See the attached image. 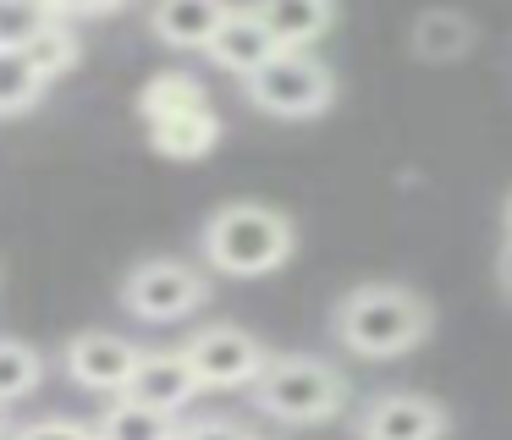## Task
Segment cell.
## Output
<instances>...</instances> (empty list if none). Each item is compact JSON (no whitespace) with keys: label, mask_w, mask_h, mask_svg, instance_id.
Listing matches in <instances>:
<instances>
[{"label":"cell","mask_w":512,"mask_h":440,"mask_svg":"<svg viewBox=\"0 0 512 440\" xmlns=\"http://www.w3.org/2000/svg\"><path fill=\"white\" fill-rule=\"evenodd\" d=\"M232 0H155L149 6V28H155L160 44L171 50H204L215 33V22L226 17Z\"/></svg>","instance_id":"obj_12"},{"label":"cell","mask_w":512,"mask_h":440,"mask_svg":"<svg viewBox=\"0 0 512 440\" xmlns=\"http://www.w3.org/2000/svg\"><path fill=\"white\" fill-rule=\"evenodd\" d=\"M243 83H248V99H254L265 116H281V121H309L336 99L331 66L309 50H276L265 66H254Z\"/></svg>","instance_id":"obj_4"},{"label":"cell","mask_w":512,"mask_h":440,"mask_svg":"<svg viewBox=\"0 0 512 440\" xmlns=\"http://www.w3.org/2000/svg\"><path fill=\"white\" fill-rule=\"evenodd\" d=\"M204 264H215L221 275H237V281H254V275H270L292 259L298 248V231L281 209L270 204H226L204 220Z\"/></svg>","instance_id":"obj_2"},{"label":"cell","mask_w":512,"mask_h":440,"mask_svg":"<svg viewBox=\"0 0 512 440\" xmlns=\"http://www.w3.org/2000/svg\"><path fill=\"white\" fill-rule=\"evenodd\" d=\"M501 220H507V237H512V198H507V209H501Z\"/></svg>","instance_id":"obj_25"},{"label":"cell","mask_w":512,"mask_h":440,"mask_svg":"<svg viewBox=\"0 0 512 440\" xmlns=\"http://www.w3.org/2000/svg\"><path fill=\"white\" fill-rule=\"evenodd\" d=\"M45 6H50V17L72 22V17H105V11H122L127 0H45Z\"/></svg>","instance_id":"obj_23"},{"label":"cell","mask_w":512,"mask_h":440,"mask_svg":"<svg viewBox=\"0 0 512 440\" xmlns=\"http://www.w3.org/2000/svg\"><path fill=\"white\" fill-rule=\"evenodd\" d=\"M276 50L281 44L265 33V22L254 17V6H226V17L215 22L210 44H204V55H210L221 72H232V77H248L254 66H265Z\"/></svg>","instance_id":"obj_9"},{"label":"cell","mask_w":512,"mask_h":440,"mask_svg":"<svg viewBox=\"0 0 512 440\" xmlns=\"http://www.w3.org/2000/svg\"><path fill=\"white\" fill-rule=\"evenodd\" d=\"M45 22H50L45 0H0V50H23Z\"/></svg>","instance_id":"obj_20"},{"label":"cell","mask_w":512,"mask_h":440,"mask_svg":"<svg viewBox=\"0 0 512 440\" xmlns=\"http://www.w3.org/2000/svg\"><path fill=\"white\" fill-rule=\"evenodd\" d=\"M23 55L34 61V72L45 77V83H56L61 72H72V66H78V55H83V39L72 33V22L50 17L45 28H39L34 39L23 44Z\"/></svg>","instance_id":"obj_16"},{"label":"cell","mask_w":512,"mask_h":440,"mask_svg":"<svg viewBox=\"0 0 512 440\" xmlns=\"http://www.w3.org/2000/svg\"><path fill=\"white\" fill-rule=\"evenodd\" d=\"M122 396H133V402H144V407H160V413H182V407L199 396V380H193L182 347H171V352H138L133 380H127Z\"/></svg>","instance_id":"obj_10"},{"label":"cell","mask_w":512,"mask_h":440,"mask_svg":"<svg viewBox=\"0 0 512 440\" xmlns=\"http://www.w3.org/2000/svg\"><path fill=\"white\" fill-rule=\"evenodd\" d=\"M177 440H259V435L237 418H199V424H182Z\"/></svg>","instance_id":"obj_22"},{"label":"cell","mask_w":512,"mask_h":440,"mask_svg":"<svg viewBox=\"0 0 512 440\" xmlns=\"http://www.w3.org/2000/svg\"><path fill=\"white\" fill-rule=\"evenodd\" d=\"M199 105H210V94H204V83L188 72H160V77H149L144 94H138V116L144 121L177 116V110H199Z\"/></svg>","instance_id":"obj_18"},{"label":"cell","mask_w":512,"mask_h":440,"mask_svg":"<svg viewBox=\"0 0 512 440\" xmlns=\"http://www.w3.org/2000/svg\"><path fill=\"white\" fill-rule=\"evenodd\" d=\"M149 143H155V154H166V160H204V154L221 143V116H215V105L155 116L149 121Z\"/></svg>","instance_id":"obj_13"},{"label":"cell","mask_w":512,"mask_h":440,"mask_svg":"<svg viewBox=\"0 0 512 440\" xmlns=\"http://www.w3.org/2000/svg\"><path fill=\"white\" fill-rule=\"evenodd\" d=\"M496 275H501V292L512 297V237H507V248H501V259H496Z\"/></svg>","instance_id":"obj_24"},{"label":"cell","mask_w":512,"mask_h":440,"mask_svg":"<svg viewBox=\"0 0 512 440\" xmlns=\"http://www.w3.org/2000/svg\"><path fill=\"white\" fill-rule=\"evenodd\" d=\"M254 407L276 424H325L347 407V380L342 369H331L325 358H265V369L254 374Z\"/></svg>","instance_id":"obj_3"},{"label":"cell","mask_w":512,"mask_h":440,"mask_svg":"<svg viewBox=\"0 0 512 440\" xmlns=\"http://www.w3.org/2000/svg\"><path fill=\"white\" fill-rule=\"evenodd\" d=\"M254 17L281 50H309L336 22V0H254Z\"/></svg>","instance_id":"obj_11"},{"label":"cell","mask_w":512,"mask_h":440,"mask_svg":"<svg viewBox=\"0 0 512 440\" xmlns=\"http://www.w3.org/2000/svg\"><path fill=\"white\" fill-rule=\"evenodd\" d=\"M199 391H237V385H254V374L265 369V341L243 325H204L193 330V341L182 347Z\"/></svg>","instance_id":"obj_6"},{"label":"cell","mask_w":512,"mask_h":440,"mask_svg":"<svg viewBox=\"0 0 512 440\" xmlns=\"http://www.w3.org/2000/svg\"><path fill=\"white\" fill-rule=\"evenodd\" d=\"M138 341L116 336V330H78L61 352L67 374L83 385V391H100V396H122L127 380H133V363H138Z\"/></svg>","instance_id":"obj_7"},{"label":"cell","mask_w":512,"mask_h":440,"mask_svg":"<svg viewBox=\"0 0 512 440\" xmlns=\"http://www.w3.org/2000/svg\"><path fill=\"white\" fill-rule=\"evenodd\" d=\"M177 413L144 407L133 396H111L100 418H94V440H177Z\"/></svg>","instance_id":"obj_14"},{"label":"cell","mask_w":512,"mask_h":440,"mask_svg":"<svg viewBox=\"0 0 512 440\" xmlns=\"http://www.w3.org/2000/svg\"><path fill=\"white\" fill-rule=\"evenodd\" d=\"M45 77L34 72V61H28L23 50H0V116H23V110H34L39 99H45Z\"/></svg>","instance_id":"obj_19"},{"label":"cell","mask_w":512,"mask_h":440,"mask_svg":"<svg viewBox=\"0 0 512 440\" xmlns=\"http://www.w3.org/2000/svg\"><path fill=\"white\" fill-rule=\"evenodd\" d=\"M468 44H474V22L463 17V11H424L419 22H413V55L419 61H457V55H468Z\"/></svg>","instance_id":"obj_15"},{"label":"cell","mask_w":512,"mask_h":440,"mask_svg":"<svg viewBox=\"0 0 512 440\" xmlns=\"http://www.w3.org/2000/svg\"><path fill=\"white\" fill-rule=\"evenodd\" d=\"M452 418H446L441 402L430 396H413V391H386L364 407L358 418V435L364 440H446Z\"/></svg>","instance_id":"obj_8"},{"label":"cell","mask_w":512,"mask_h":440,"mask_svg":"<svg viewBox=\"0 0 512 440\" xmlns=\"http://www.w3.org/2000/svg\"><path fill=\"white\" fill-rule=\"evenodd\" d=\"M6 440H94V424H78V418H34V424L12 429Z\"/></svg>","instance_id":"obj_21"},{"label":"cell","mask_w":512,"mask_h":440,"mask_svg":"<svg viewBox=\"0 0 512 440\" xmlns=\"http://www.w3.org/2000/svg\"><path fill=\"white\" fill-rule=\"evenodd\" d=\"M204 297H210V281L182 259H149L122 281V308L144 325H177L199 314Z\"/></svg>","instance_id":"obj_5"},{"label":"cell","mask_w":512,"mask_h":440,"mask_svg":"<svg viewBox=\"0 0 512 440\" xmlns=\"http://www.w3.org/2000/svg\"><path fill=\"white\" fill-rule=\"evenodd\" d=\"M435 314L413 286H397V281H364L336 303V341L358 358H402L413 352L424 336H430Z\"/></svg>","instance_id":"obj_1"},{"label":"cell","mask_w":512,"mask_h":440,"mask_svg":"<svg viewBox=\"0 0 512 440\" xmlns=\"http://www.w3.org/2000/svg\"><path fill=\"white\" fill-rule=\"evenodd\" d=\"M45 385V352L28 341L0 336V407H17L23 396H34Z\"/></svg>","instance_id":"obj_17"}]
</instances>
